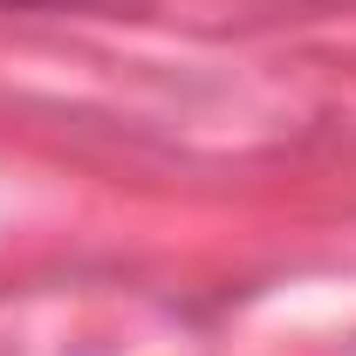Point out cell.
<instances>
[{"label": "cell", "mask_w": 356, "mask_h": 356, "mask_svg": "<svg viewBox=\"0 0 356 356\" xmlns=\"http://www.w3.org/2000/svg\"><path fill=\"white\" fill-rule=\"evenodd\" d=\"M14 14H69V7H110V0H0Z\"/></svg>", "instance_id": "cell-1"}]
</instances>
